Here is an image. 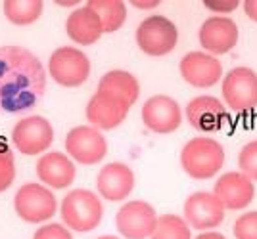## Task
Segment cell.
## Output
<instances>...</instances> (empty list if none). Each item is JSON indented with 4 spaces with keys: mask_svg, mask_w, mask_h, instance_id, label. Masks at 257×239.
Masks as SVG:
<instances>
[{
    "mask_svg": "<svg viewBox=\"0 0 257 239\" xmlns=\"http://www.w3.org/2000/svg\"><path fill=\"white\" fill-rule=\"evenodd\" d=\"M46 92L41 60L22 46H0V113L20 115L35 109Z\"/></svg>",
    "mask_w": 257,
    "mask_h": 239,
    "instance_id": "6da1fadb",
    "label": "cell"
},
{
    "mask_svg": "<svg viewBox=\"0 0 257 239\" xmlns=\"http://www.w3.org/2000/svg\"><path fill=\"white\" fill-rule=\"evenodd\" d=\"M225 157L226 153L221 142L207 136H198L182 146L181 166L194 180H209L221 172Z\"/></svg>",
    "mask_w": 257,
    "mask_h": 239,
    "instance_id": "7a4b0ae2",
    "label": "cell"
},
{
    "mask_svg": "<svg viewBox=\"0 0 257 239\" xmlns=\"http://www.w3.org/2000/svg\"><path fill=\"white\" fill-rule=\"evenodd\" d=\"M60 214L64 226H67L71 232L88 234L102 224L104 218L102 197L90 190H71L62 199Z\"/></svg>",
    "mask_w": 257,
    "mask_h": 239,
    "instance_id": "3957f363",
    "label": "cell"
},
{
    "mask_svg": "<svg viewBox=\"0 0 257 239\" xmlns=\"http://www.w3.org/2000/svg\"><path fill=\"white\" fill-rule=\"evenodd\" d=\"M137 44L146 56L161 58L171 54L179 44V29L165 16H148L137 27Z\"/></svg>",
    "mask_w": 257,
    "mask_h": 239,
    "instance_id": "277c9868",
    "label": "cell"
},
{
    "mask_svg": "<svg viewBox=\"0 0 257 239\" xmlns=\"http://www.w3.org/2000/svg\"><path fill=\"white\" fill-rule=\"evenodd\" d=\"M16 214L29 224H44L56 214L58 199L50 188L37 182L23 184L14 197Z\"/></svg>",
    "mask_w": 257,
    "mask_h": 239,
    "instance_id": "5b68a950",
    "label": "cell"
},
{
    "mask_svg": "<svg viewBox=\"0 0 257 239\" xmlns=\"http://www.w3.org/2000/svg\"><path fill=\"white\" fill-rule=\"evenodd\" d=\"M48 73L60 86L77 88L90 76V60L75 46H62L48 58Z\"/></svg>",
    "mask_w": 257,
    "mask_h": 239,
    "instance_id": "8992f818",
    "label": "cell"
},
{
    "mask_svg": "<svg viewBox=\"0 0 257 239\" xmlns=\"http://www.w3.org/2000/svg\"><path fill=\"white\" fill-rule=\"evenodd\" d=\"M223 104L234 113L257 109V73L249 67H234L223 76Z\"/></svg>",
    "mask_w": 257,
    "mask_h": 239,
    "instance_id": "52a82bcc",
    "label": "cell"
},
{
    "mask_svg": "<svg viewBox=\"0 0 257 239\" xmlns=\"http://www.w3.org/2000/svg\"><path fill=\"white\" fill-rule=\"evenodd\" d=\"M54 142V128L50 120L41 115H29L16 122L12 128V144L23 155H44Z\"/></svg>",
    "mask_w": 257,
    "mask_h": 239,
    "instance_id": "ba28073f",
    "label": "cell"
},
{
    "mask_svg": "<svg viewBox=\"0 0 257 239\" xmlns=\"http://www.w3.org/2000/svg\"><path fill=\"white\" fill-rule=\"evenodd\" d=\"M158 212L148 201L123 203L115 214V228L125 239H148L158 226Z\"/></svg>",
    "mask_w": 257,
    "mask_h": 239,
    "instance_id": "9c48e42d",
    "label": "cell"
},
{
    "mask_svg": "<svg viewBox=\"0 0 257 239\" xmlns=\"http://www.w3.org/2000/svg\"><path fill=\"white\" fill-rule=\"evenodd\" d=\"M65 152L67 155L85 166L98 164L107 155V142L104 134L94 126H75L65 136Z\"/></svg>",
    "mask_w": 257,
    "mask_h": 239,
    "instance_id": "30bf717a",
    "label": "cell"
},
{
    "mask_svg": "<svg viewBox=\"0 0 257 239\" xmlns=\"http://www.w3.org/2000/svg\"><path fill=\"white\" fill-rule=\"evenodd\" d=\"M240 38L238 25L228 16H211L207 18L198 31V40L204 52L211 56H223L234 50Z\"/></svg>",
    "mask_w": 257,
    "mask_h": 239,
    "instance_id": "8fae6325",
    "label": "cell"
},
{
    "mask_svg": "<svg viewBox=\"0 0 257 239\" xmlns=\"http://www.w3.org/2000/svg\"><path fill=\"white\" fill-rule=\"evenodd\" d=\"M225 206L213 192H194L184 201V220L192 230L209 232L219 228L225 220Z\"/></svg>",
    "mask_w": 257,
    "mask_h": 239,
    "instance_id": "7c38bea8",
    "label": "cell"
},
{
    "mask_svg": "<svg viewBox=\"0 0 257 239\" xmlns=\"http://www.w3.org/2000/svg\"><path fill=\"white\" fill-rule=\"evenodd\" d=\"M140 117L148 130L156 134H171L182 124V108L171 96L158 94L144 102Z\"/></svg>",
    "mask_w": 257,
    "mask_h": 239,
    "instance_id": "4fadbf2b",
    "label": "cell"
},
{
    "mask_svg": "<svg viewBox=\"0 0 257 239\" xmlns=\"http://www.w3.org/2000/svg\"><path fill=\"white\" fill-rule=\"evenodd\" d=\"M179 71L184 82L194 88H211L223 78V64L219 58L207 54L204 50H196L182 56Z\"/></svg>",
    "mask_w": 257,
    "mask_h": 239,
    "instance_id": "5bb4252c",
    "label": "cell"
},
{
    "mask_svg": "<svg viewBox=\"0 0 257 239\" xmlns=\"http://www.w3.org/2000/svg\"><path fill=\"white\" fill-rule=\"evenodd\" d=\"M215 197L221 201L225 210H244L255 199V184L240 170L225 172L213 186Z\"/></svg>",
    "mask_w": 257,
    "mask_h": 239,
    "instance_id": "9a60e30c",
    "label": "cell"
},
{
    "mask_svg": "<svg viewBox=\"0 0 257 239\" xmlns=\"http://www.w3.org/2000/svg\"><path fill=\"white\" fill-rule=\"evenodd\" d=\"M186 119L198 132H217L228 120L225 104L215 96H196L186 104Z\"/></svg>",
    "mask_w": 257,
    "mask_h": 239,
    "instance_id": "2e32d148",
    "label": "cell"
},
{
    "mask_svg": "<svg viewBox=\"0 0 257 239\" xmlns=\"http://www.w3.org/2000/svg\"><path fill=\"white\" fill-rule=\"evenodd\" d=\"M135 172L125 163H107L100 168L96 176L98 196L111 203L128 199L135 190Z\"/></svg>",
    "mask_w": 257,
    "mask_h": 239,
    "instance_id": "e0dca14e",
    "label": "cell"
},
{
    "mask_svg": "<svg viewBox=\"0 0 257 239\" xmlns=\"http://www.w3.org/2000/svg\"><path fill=\"white\" fill-rule=\"evenodd\" d=\"M75 163L69 155L60 152H46L37 161V176L50 190H65L75 182Z\"/></svg>",
    "mask_w": 257,
    "mask_h": 239,
    "instance_id": "ac0fdd59",
    "label": "cell"
},
{
    "mask_svg": "<svg viewBox=\"0 0 257 239\" xmlns=\"http://www.w3.org/2000/svg\"><path fill=\"white\" fill-rule=\"evenodd\" d=\"M86 120L98 130H113L127 119L128 108L109 94L96 92L86 104Z\"/></svg>",
    "mask_w": 257,
    "mask_h": 239,
    "instance_id": "d6986e66",
    "label": "cell"
},
{
    "mask_svg": "<svg viewBox=\"0 0 257 239\" xmlns=\"http://www.w3.org/2000/svg\"><path fill=\"white\" fill-rule=\"evenodd\" d=\"M65 33L79 46H92L102 38L104 29H102L100 18L85 4V6L75 8L67 16Z\"/></svg>",
    "mask_w": 257,
    "mask_h": 239,
    "instance_id": "ffe728a7",
    "label": "cell"
},
{
    "mask_svg": "<svg viewBox=\"0 0 257 239\" xmlns=\"http://www.w3.org/2000/svg\"><path fill=\"white\" fill-rule=\"evenodd\" d=\"M98 92L113 96L131 109L140 96V82L133 73L123 71V69H113V71H107L106 75H102L98 82Z\"/></svg>",
    "mask_w": 257,
    "mask_h": 239,
    "instance_id": "44dd1931",
    "label": "cell"
},
{
    "mask_svg": "<svg viewBox=\"0 0 257 239\" xmlns=\"http://www.w3.org/2000/svg\"><path fill=\"white\" fill-rule=\"evenodd\" d=\"M86 6L100 18L104 33H115L127 22V4L123 0H88Z\"/></svg>",
    "mask_w": 257,
    "mask_h": 239,
    "instance_id": "7402d4cb",
    "label": "cell"
},
{
    "mask_svg": "<svg viewBox=\"0 0 257 239\" xmlns=\"http://www.w3.org/2000/svg\"><path fill=\"white\" fill-rule=\"evenodd\" d=\"M2 10L10 23L25 27L41 20L44 2L43 0H4Z\"/></svg>",
    "mask_w": 257,
    "mask_h": 239,
    "instance_id": "603a6c76",
    "label": "cell"
},
{
    "mask_svg": "<svg viewBox=\"0 0 257 239\" xmlns=\"http://www.w3.org/2000/svg\"><path fill=\"white\" fill-rule=\"evenodd\" d=\"M150 239H192V228L179 214H163Z\"/></svg>",
    "mask_w": 257,
    "mask_h": 239,
    "instance_id": "cb8c5ba5",
    "label": "cell"
},
{
    "mask_svg": "<svg viewBox=\"0 0 257 239\" xmlns=\"http://www.w3.org/2000/svg\"><path fill=\"white\" fill-rule=\"evenodd\" d=\"M16 180V157L12 148L0 140V194L6 192Z\"/></svg>",
    "mask_w": 257,
    "mask_h": 239,
    "instance_id": "d4e9b609",
    "label": "cell"
},
{
    "mask_svg": "<svg viewBox=\"0 0 257 239\" xmlns=\"http://www.w3.org/2000/svg\"><path fill=\"white\" fill-rule=\"evenodd\" d=\"M238 168L251 182H257V140L247 142L238 153Z\"/></svg>",
    "mask_w": 257,
    "mask_h": 239,
    "instance_id": "484cf974",
    "label": "cell"
},
{
    "mask_svg": "<svg viewBox=\"0 0 257 239\" xmlns=\"http://www.w3.org/2000/svg\"><path fill=\"white\" fill-rule=\"evenodd\" d=\"M232 234L234 239H257V210H247L236 218Z\"/></svg>",
    "mask_w": 257,
    "mask_h": 239,
    "instance_id": "4316f807",
    "label": "cell"
},
{
    "mask_svg": "<svg viewBox=\"0 0 257 239\" xmlns=\"http://www.w3.org/2000/svg\"><path fill=\"white\" fill-rule=\"evenodd\" d=\"M33 239H73V234L64 224L50 222V224H44V226L37 230Z\"/></svg>",
    "mask_w": 257,
    "mask_h": 239,
    "instance_id": "83f0119b",
    "label": "cell"
},
{
    "mask_svg": "<svg viewBox=\"0 0 257 239\" xmlns=\"http://www.w3.org/2000/svg\"><path fill=\"white\" fill-rule=\"evenodd\" d=\"M240 2L238 0H213V2H204V8L213 12L215 16H228L238 10Z\"/></svg>",
    "mask_w": 257,
    "mask_h": 239,
    "instance_id": "f1b7e54d",
    "label": "cell"
},
{
    "mask_svg": "<svg viewBox=\"0 0 257 239\" xmlns=\"http://www.w3.org/2000/svg\"><path fill=\"white\" fill-rule=\"evenodd\" d=\"M161 4V0H131V6L139 10H154Z\"/></svg>",
    "mask_w": 257,
    "mask_h": 239,
    "instance_id": "f546056e",
    "label": "cell"
},
{
    "mask_svg": "<svg viewBox=\"0 0 257 239\" xmlns=\"http://www.w3.org/2000/svg\"><path fill=\"white\" fill-rule=\"evenodd\" d=\"M242 6H244V12H246L247 20H251V22L257 23V0H246Z\"/></svg>",
    "mask_w": 257,
    "mask_h": 239,
    "instance_id": "4dcf8cb0",
    "label": "cell"
},
{
    "mask_svg": "<svg viewBox=\"0 0 257 239\" xmlns=\"http://www.w3.org/2000/svg\"><path fill=\"white\" fill-rule=\"evenodd\" d=\"M194 239H226L221 232H215V230H209V232H202V234H198Z\"/></svg>",
    "mask_w": 257,
    "mask_h": 239,
    "instance_id": "1f68e13d",
    "label": "cell"
},
{
    "mask_svg": "<svg viewBox=\"0 0 257 239\" xmlns=\"http://www.w3.org/2000/svg\"><path fill=\"white\" fill-rule=\"evenodd\" d=\"M56 4H58V6H77L79 0H58Z\"/></svg>",
    "mask_w": 257,
    "mask_h": 239,
    "instance_id": "d6a6232c",
    "label": "cell"
},
{
    "mask_svg": "<svg viewBox=\"0 0 257 239\" xmlns=\"http://www.w3.org/2000/svg\"><path fill=\"white\" fill-rule=\"evenodd\" d=\"M98 239H119V238H115V236H102V238H98Z\"/></svg>",
    "mask_w": 257,
    "mask_h": 239,
    "instance_id": "836d02e7",
    "label": "cell"
}]
</instances>
